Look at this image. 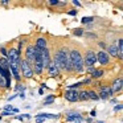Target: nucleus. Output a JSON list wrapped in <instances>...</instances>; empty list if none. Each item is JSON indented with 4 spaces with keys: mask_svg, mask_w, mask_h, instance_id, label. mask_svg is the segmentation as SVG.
Masks as SVG:
<instances>
[{
    "mask_svg": "<svg viewBox=\"0 0 123 123\" xmlns=\"http://www.w3.org/2000/svg\"><path fill=\"white\" fill-rule=\"evenodd\" d=\"M69 61L72 64V68L74 72L77 73H81L83 70V58L81 56V52L78 49H72L69 50Z\"/></svg>",
    "mask_w": 123,
    "mask_h": 123,
    "instance_id": "nucleus-1",
    "label": "nucleus"
},
{
    "mask_svg": "<svg viewBox=\"0 0 123 123\" xmlns=\"http://www.w3.org/2000/svg\"><path fill=\"white\" fill-rule=\"evenodd\" d=\"M7 60L9 62V66L20 69V61H21V58H20V54L16 48H11L7 52Z\"/></svg>",
    "mask_w": 123,
    "mask_h": 123,
    "instance_id": "nucleus-2",
    "label": "nucleus"
},
{
    "mask_svg": "<svg viewBox=\"0 0 123 123\" xmlns=\"http://www.w3.org/2000/svg\"><path fill=\"white\" fill-rule=\"evenodd\" d=\"M20 74H21L25 80H31V78L33 77L32 66H31L25 60H21V61H20Z\"/></svg>",
    "mask_w": 123,
    "mask_h": 123,
    "instance_id": "nucleus-3",
    "label": "nucleus"
},
{
    "mask_svg": "<svg viewBox=\"0 0 123 123\" xmlns=\"http://www.w3.org/2000/svg\"><path fill=\"white\" fill-rule=\"evenodd\" d=\"M97 62V53L94 49H89L85 54V60H83V65L89 68H93Z\"/></svg>",
    "mask_w": 123,
    "mask_h": 123,
    "instance_id": "nucleus-4",
    "label": "nucleus"
},
{
    "mask_svg": "<svg viewBox=\"0 0 123 123\" xmlns=\"http://www.w3.org/2000/svg\"><path fill=\"white\" fill-rule=\"evenodd\" d=\"M97 61L102 66H107L110 64V56L107 54L106 50H99V52H97Z\"/></svg>",
    "mask_w": 123,
    "mask_h": 123,
    "instance_id": "nucleus-5",
    "label": "nucleus"
},
{
    "mask_svg": "<svg viewBox=\"0 0 123 123\" xmlns=\"http://www.w3.org/2000/svg\"><path fill=\"white\" fill-rule=\"evenodd\" d=\"M41 64H43V68H44V69H48L49 65L52 64L50 53H49L48 49H44V50H41Z\"/></svg>",
    "mask_w": 123,
    "mask_h": 123,
    "instance_id": "nucleus-6",
    "label": "nucleus"
},
{
    "mask_svg": "<svg viewBox=\"0 0 123 123\" xmlns=\"http://www.w3.org/2000/svg\"><path fill=\"white\" fill-rule=\"evenodd\" d=\"M25 61L32 66L33 62H35V46L32 45H28L27 49H25Z\"/></svg>",
    "mask_w": 123,
    "mask_h": 123,
    "instance_id": "nucleus-7",
    "label": "nucleus"
},
{
    "mask_svg": "<svg viewBox=\"0 0 123 123\" xmlns=\"http://www.w3.org/2000/svg\"><path fill=\"white\" fill-rule=\"evenodd\" d=\"M65 99L69 102H78V91L75 89H70V90H66L64 94Z\"/></svg>",
    "mask_w": 123,
    "mask_h": 123,
    "instance_id": "nucleus-8",
    "label": "nucleus"
},
{
    "mask_svg": "<svg viewBox=\"0 0 123 123\" xmlns=\"http://www.w3.org/2000/svg\"><path fill=\"white\" fill-rule=\"evenodd\" d=\"M98 95H99V99H110L114 94H112L110 86H103V87L101 89V93H99Z\"/></svg>",
    "mask_w": 123,
    "mask_h": 123,
    "instance_id": "nucleus-9",
    "label": "nucleus"
},
{
    "mask_svg": "<svg viewBox=\"0 0 123 123\" xmlns=\"http://www.w3.org/2000/svg\"><path fill=\"white\" fill-rule=\"evenodd\" d=\"M107 54L109 56H111V57H114V58H119V60H122V57L119 56V52H118V46H117V41H115L114 44H111V45L107 48Z\"/></svg>",
    "mask_w": 123,
    "mask_h": 123,
    "instance_id": "nucleus-10",
    "label": "nucleus"
},
{
    "mask_svg": "<svg viewBox=\"0 0 123 123\" xmlns=\"http://www.w3.org/2000/svg\"><path fill=\"white\" fill-rule=\"evenodd\" d=\"M110 89H111L112 94L119 93V91L122 90V77H119L118 80H114V81H112V85L110 86Z\"/></svg>",
    "mask_w": 123,
    "mask_h": 123,
    "instance_id": "nucleus-11",
    "label": "nucleus"
},
{
    "mask_svg": "<svg viewBox=\"0 0 123 123\" xmlns=\"http://www.w3.org/2000/svg\"><path fill=\"white\" fill-rule=\"evenodd\" d=\"M68 122H73V123H81L82 122V117L78 112H68L66 117Z\"/></svg>",
    "mask_w": 123,
    "mask_h": 123,
    "instance_id": "nucleus-12",
    "label": "nucleus"
},
{
    "mask_svg": "<svg viewBox=\"0 0 123 123\" xmlns=\"http://www.w3.org/2000/svg\"><path fill=\"white\" fill-rule=\"evenodd\" d=\"M46 46H48V43H46V40H45L44 37H38L37 40H36V45H35L36 49L44 50V49H48Z\"/></svg>",
    "mask_w": 123,
    "mask_h": 123,
    "instance_id": "nucleus-13",
    "label": "nucleus"
},
{
    "mask_svg": "<svg viewBox=\"0 0 123 123\" xmlns=\"http://www.w3.org/2000/svg\"><path fill=\"white\" fill-rule=\"evenodd\" d=\"M58 74H60L58 68L52 62V64L49 65V68H48V75L49 77H58Z\"/></svg>",
    "mask_w": 123,
    "mask_h": 123,
    "instance_id": "nucleus-14",
    "label": "nucleus"
},
{
    "mask_svg": "<svg viewBox=\"0 0 123 123\" xmlns=\"http://www.w3.org/2000/svg\"><path fill=\"white\" fill-rule=\"evenodd\" d=\"M32 70H33V74H43V70H44V68H43V64L41 62H38V61H35L33 62V65H32Z\"/></svg>",
    "mask_w": 123,
    "mask_h": 123,
    "instance_id": "nucleus-15",
    "label": "nucleus"
},
{
    "mask_svg": "<svg viewBox=\"0 0 123 123\" xmlns=\"http://www.w3.org/2000/svg\"><path fill=\"white\" fill-rule=\"evenodd\" d=\"M9 73H12V74H13V78L17 81V82L21 80V75H20V69H16V68L9 66Z\"/></svg>",
    "mask_w": 123,
    "mask_h": 123,
    "instance_id": "nucleus-16",
    "label": "nucleus"
},
{
    "mask_svg": "<svg viewBox=\"0 0 123 123\" xmlns=\"http://www.w3.org/2000/svg\"><path fill=\"white\" fill-rule=\"evenodd\" d=\"M103 74H105L103 69H94L93 72H91V78H93V80H98V78H101Z\"/></svg>",
    "mask_w": 123,
    "mask_h": 123,
    "instance_id": "nucleus-17",
    "label": "nucleus"
},
{
    "mask_svg": "<svg viewBox=\"0 0 123 123\" xmlns=\"http://www.w3.org/2000/svg\"><path fill=\"white\" fill-rule=\"evenodd\" d=\"M87 95H89V99H93V101H99V95L97 91L94 90H87Z\"/></svg>",
    "mask_w": 123,
    "mask_h": 123,
    "instance_id": "nucleus-18",
    "label": "nucleus"
},
{
    "mask_svg": "<svg viewBox=\"0 0 123 123\" xmlns=\"http://www.w3.org/2000/svg\"><path fill=\"white\" fill-rule=\"evenodd\" d=\"M78 101H89L87 90H82L78 93Z\"/></svg>",
    "mask_w": 123,
    "mask_h": 123,
    "instance_id": "nucleus-19",
    "label": "nucleus"
},
{
    "mask_svg": "<svg viewBox=\"0 0 123 123\" xmlns=\"http://www.w3.org/2000/svg\"><path fill=\"white\" fill-rule=\"evenodd\" d=\"M0 68L1 69H4V70H8L9 69V62H8V60L7 58H0Z\"/></svg>",
    "mask_w": 123,
    "mask_h": 123,
    "instance_id": "nucleus-20",
    "label": "nucleus"
},
{
    "mask_svg": "<svg viewBox=\"0 0 123 123\" xmlns=\"http://www.w3.org/2000/svg\"><path fill=\"white\" fill-rule=\"evenodd\" d=\"M72 32H73V35H74V36H78V37H81V36L85 35V33H83L85 31H83L82 28H75V29H73Z\"/></svg>",
    "mask_w": 123,
    "mask_h": 123,
    "instance_id": "nucleus-21",
    "label": "nucleus"
},
{
    "mask_svg": "<svg viewBox=\"0 0 123 123\" xmlns=\"http://www.w3.org/2000/svg\"><path fill=\"white\" fill-rule=\"evenodd\" d=\"M0 89H8V86H7V80L3 75H0Z\"/></svg>",
    "mask_w": 123,
    "mask_h": 123,
    "instance_id": "nucleus-22",
    "label": "nucleus"
},
{
    "mask_svg": "<svg viewBox=\"0 0 123 123\" xmlns=\"http://www.w3.org/2000/svg\"><path fill=\"white\" fill-rule=\"evenodd\" d=\"M93 17H82V20H81V23L82 24H90L91 21H93Z\"/></svg>",
    "mask_w": 123,
    "mask_h": 123,
    "instance_id": "nucleus-23",
    "label": "nucleus"
},
{
    "mask_svg": "<svg viewBox=\"0 0 123 123\" xmlns=\"http://www.w3.org/2000/svg\"><path fill=\"white\" fill-rule=\"evenodd\" d=\"M53 101H54V97L50 95V97H48V98H45V101H44V105H49V103H52Z\"/></svg>",
    "mask_w": 123,
    "mask_h": 123,
    "instance_id": "nucleus-24",
    "label": "nucleus"
},
{
    "mask_svg": "<svg viewBox=\"0 0 123 123\" xmlns=\"http://www.w3.org/2000/svg\"><path fill=\"white\" fill-rule=\"evenodd\" d=\"M0 52H1V54H3L4 58H7V49L4 48V46H1V48H0Z\"/></svg>",
    "mask_w": 123,
    "mask_h": 123,
    "instance_id": "nucleus-25",
    "label": "nucleus"
},
{
    "mask_svg": "<svg viewBox=\"0 0 123 123\" xmlns=\"http://www.w3.org/2000/svg\"><path fill=\"white\" fill-rule=\"evenodd\" d=\"M68 15H70V16H75V15H77V11H75V9H69V11H68Z\"/></svg>",
    "mask_w": 123,
    "mask_h": 123,
    "instance_id": "nucleus-26",
    "label": "nucleus"
},
{
    "mask_svg": "<svg viewBox=\"0 0 123 123\" xmlns=\"http://www.w3.org/2000/svg\"><path fill=\"white\" fill-rule=\"evenodd\" d=\"M58 3H60V1H57V0H50V1H49L50 6H58Z\"/></svg>",
    "mask_w": 123,
    "mask_h": 123,
    "instance_id": "nucleus-27",
    "label": "nucleus"
},
{
    "mask_svg": "<svg viewBox=\"0 0 123 123\" xmlns=\"http://www.w3.org/2000/svg\"><path fill=\"white\" fill-rule=\"evenodd\" d=\"M120 109H122V106H120V105H118V106H115V109H114V110H115V111H119Z\"/></svg>",
    "mask_w": 123,
    "mask_h": 123,
    "instance_id": "nucleus-28",
    "label": "nucleus"
},
{
    "mask_svg": "<svg viewBox=\"0 0 123 123\" xmlns=\"http://www.w3.org/2000/svg\"><path fill=\"white\" fill-rule=\"evenodd\" d=\"M99 46H102V48H106V44H105L103 41H101V43H99Z\"/></svg>",
    "mask_w": 123,
    "mask_h": 123,
    "instance_id": "nucleus-29",
    "label": "nucleus"
},
{
    "mask_svg": "<svg viewBox=\"0 0 123 123\" xmlns=\"http://www.w3.org/2000/svg\"><path fill=\"white\" fill-rule=\"evenodd\" d=\"M73 4H74V6H77V7H81V4L78 3V1H75V0H73Z\"/></svg>",
    "mask_w": 123,
    "mask_h": 123,
    "instance_id": "nucleus-30",
    "label": "nucleus"
},
{
    "mask_svg": "<svg viewBox=\"0 0 123 123\" xmlns=\"http://www.w3.org/2000/svg\"><path fill=\"white\" fill-rule=\"evenodd\" d=\"M93 70H94V68H89V69H87V72H89V73H91Z\"/></svg>",
    "mask_w": 123,
    "mask_h": 123,
    "instance_id": "nucleus-31",
    "label": "nucleus"
}]
</instances>
